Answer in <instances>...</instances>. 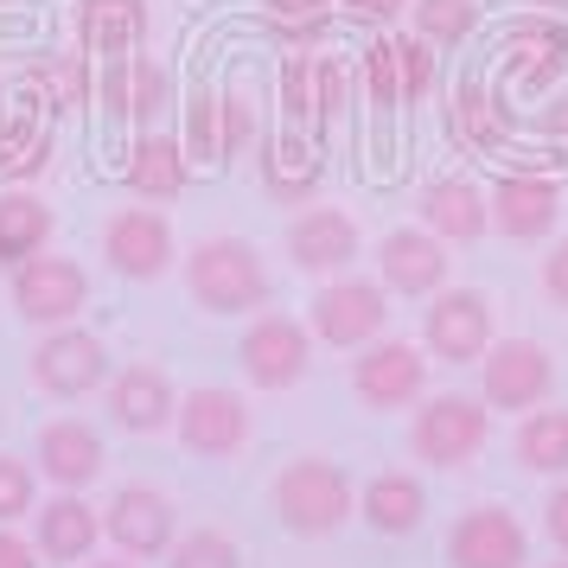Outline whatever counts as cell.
I'll return each mask as SVG.
<instances>
[{"mask_svg": "<svg viewBox=\"0 0 568 568\" xmlns=\"http://www.w3.org/2000/svg\"><path fill=\"white\" fill-rule=\"evenodd\" d=\"M39 473L52 479L58 491H83L97 473H103V435L78 422V415H58L39 428Z\"/></svg>", "mask_w": 568, "mask_h": 568, "instance_id": "22", "label": "cell"}, {"mask_svg": "<svg viewBox=\"0 0 568 568\" xmlns=\"http://www.w3.org/2000/svg\"><path fill=\"white\" fill-rule=\"evenodd\" d=\"M447 243H440L435 231H415V224H403V231H389L384 243H377V268H384V287L389 294H440L447 287Z\"/></svg>", "mask_w": 568, "mask_h": 568, "instance_id": "18", "label": "cell"}, {"mask_svg": "<svg viewBox=\"0 0 568 568\" xmlns=\"http://www.w3.org/2000/svg\"><path fill=\"white\" fill-rule=\"evenodd\" d=\"M358 511V491L345 479L338 460H320V454H301L275 473V517H282L294 537H333L345 517Z\"/></svg>", "mask_w": 568, "mask_h": 568, "instance_id": "1", "label": "cell"}, {"mask_svg": "<svg viewBox=\"0 0 568 568\" xmlns=\"http://www.w3.org/2000/svg\"><path fill=\"white\" fill-rule=\"evenodd\" d=\"M185 287L205 313H256L268 301V268H262L256 243L243 236H205L185 256Z\"/></svg>", "mask_w": 568, "mask_h": 568, "instance_id": "2", "label": "cell"}, {"mask_svg": "<svg viewBox=\"0 0 568 568\" xmlns=\"http://www.w3.org/2000/svg\"><path fill=\"white\" fill-rule=\"evenodd\" d=\"M556 568H568V562H556Z\"/></svg>", "mask_w": 568, "mask_h": 568, "instance_id": "49", "label": "cell"}, {"mask_svg": "<svg viewBox=\"0 0 568 568\" xmlns=\"http://www.w3.org/2000/svg\"><path fill=\"white\" fill-rule=\"evenodd\" d=\"M486 211H491V231L511 236V243H537V236L556 231V217H562V192L556 180H542V173H505V180L486 192Z\"/></svg>", "mask_w": 568, "mask_h": 568, "instance_id": "16", "label": "cell"}, {"mask_svg": "<svg viewBox=\"0 0 568 568\" xmlns=\"http://www.w3.org/2000/svg\"><path fill=\"white\" fill-rule=\"evenodd\" d=\"M236 358H243V377H250L256 389H294L301 377H307V364H313V338H307L301 320L262 313L256 326L243 333Z\"/></svg>", "mask_w": 568, "mask_h": 568, "instance_id": "9", "label": "cell"}, {"mask_svg": "<svg viewBox=\"0 0 568 568\" xmlns=\"http://www.w3.org/2000/svg\"><path fill=\"white\" fill-rule=\"evenodd\" d=\"M326 27H333V0H262V32L282 39L287 52L320 45Z\"/></svg>", "mask_w": 568, "mask_h": 568, "instance_id": "32", "label": "cell"}, {"mask_svg": "<svg viewBox=\"0 0 568 568\" xmlns=\"http://www.w3.org/2000/svg\"><path fill=\"white\" fill-rule=\"evenodd\" d=\"M479 27V0H415V39L428 45H466Z\"/></svg>", "mask_w": 568, "mask_h": 568, "instance_id": "35", "label": "cell"}, {"mask_svg": "<svg viewBox=\"0 0 568 568\" xmlns=\"http://www.w3.org/2000/svg\"><path fill=\"white\" fill-rule=\"evenodd\" d=\"M537 134L556 148V160L568 166V97H562V103H549V109L537 115Z\"/></svg>", "mask_w": 568, "mask_h": 568, "instance_id": "43", "label": "cell"}, {"mask_svg": "<svg viewBox=\"0 0 568 568\" xmlns=\"http://www.w3.org/2000/svg\"><path fill=\"white\" fill-rule=\"evenodd\" d=\"M166 568H243V549L224 530H192L166 549Z\"/></svg>", "mask_w": 568, "mask_h": 568, "instance_id": "38", "label": "cell"}, {"mask_svg": "<svg viewBox=\"0 0 568 568\" xmlns=\"http://www.w3.org/2000/svg\"><path fill=\"white\" fill-rule=\"evenodd\" d=\"M32 83L45 90L39 103H45V109H64V115H71V109H83V103H90V64H83V52H58V58H39V64H32Z\"/></svg>", "mask_w": 568, "mask_h": 568, "instance_id": "34", "label": "cell"}, {"mask_svg": "<svg viewBox=\"0 0 568 568\" xmlns=\"http://www.w3.org/2000/svg\"><path fill=\"white\" fill-rule=\"evenodd\" d=\"M185 180H192V154H185L173 134L160 129H141L129 148V192L134 199H148V205H166V199H180Z\"/></svg>", "mask_w": 568, "mask_h": 568, "instance_id": "26", "label": "cell"}, {"mask_svg": "<svg viewBox=\"0 0 568 568\" xmlns=\"http://www.w3.org/2000/svg\"><path fill=\"white\" fill-rule=\"evenodd\" d=\"M422 231H435L440 243H473V236L491 231V211H486V192L460 173L447 180H428L422 192Z\"/></svg>", "mask_w": 568, "mask_h": 568, "instance_id": "25", "label": "cell"}, {"mask_svg": "<svg viewBox=\"0 0 568 568\" xmlns=\"http://www.w3.org/2000/svg\"><path fill=\"white\" fill-rule=\"evenodd\" d=\"M447 129H454V141L473 148V154H498V148H511L517 122L505 115V103L491 97L486 83H460L454 103H447Z\"/></svg>", "mask_w": 568, "mask_h": 568, "instance_id": "28", "label": "cell"}, {"mask_svg": "<svg viewBox=\"0 0 568 568\" xmlns=\"http://www.w3.org/2000/svg\"><path fill=\"white\" fill-rule=\"evenodd\" d=\"M103 256L122 282H160L173 268V224L148 205L115 211L103 224Z\"/></svg>", "mask_w": 568, "mask_h": 568, "instance_id": "13", "label": "cell"}, {"mask_svg": "<svg viewBox=\"0 0 568 568\" xmlns=\"http://www.w3.org/2000/svg\"><path fill=\"white\" fill-rule=\"evenodd\" d=\"M530 7H568V0H530Z\"/></svg>", "mask_w": 568, "mask_h": 568, "instance_id": "47", "label": "cell"}, {"mask_svg": "<svg viewBox=\"0 0 568 568\" xmlns=\"http://www.w3.org/2000/svg\"><path fill=\"white\" fill-rule=\"evenodd\" d=\"M326 180V166H320V148L307 141V129H275L262 141V192L275 199V205H313V192Z\"/></svg>", "mask_w": 568, "mask_h": 568, "instance_id": "20", "label": "cell"}, {"mask_svg": "<svg viewBox=\"0 0 568 568\" xmlns=\"http://www.w3.org/2000/svg\"><path fill=\"white\" fill-rule=\"evenodd\" d=\"M287 256L301 275H345L358 262V224L338 205H307L287 224Z\"/></svg>", "mask_w": 568, "mask_h": 568, "instance_id": "17", "label": "cell"}, {"mask_svg": "<svg viewBox=\"0 0 568 568\" xmlns=\"http://www.w3.org/2000/svg\"><path fill=\"white\" fill-rule=\"evenodd\" d=\"M78 39L97 58H134L148 39V0H78Z\"/></svg>", "mask_w": 568, "mask_h": 568, "instance_id": "27", "label": "cell"}, {"mask_svg": "<svg viewBox=\"0 0 568 568\" xmlns=\"http://www.w3.org/2000/svg\"><path fill=\"white\" fill-rule=\"evenodd\" d=\"M542 294H549L556 307H568V236L542 256Z\"/></svg>", "mask_w": 568, "mask_h": 568, "instance_id": "42", "label": "cell"}, {"mask_svg": "<svg viewBox=\"0 0 568 568\" xmlns=\"http://www.w3.org/2000/svg\"><path fill=\"white\" fill-rule=\"evenodd\" d=\"M422 338L440 364H479L491 345V301L479 287H440Z\"/></svg>", "mask_w": 568, "mask_h": 568, "instance_id": "14", "label": "cell"}, {"mask_svg": "<svg viewBox=\"0 0 568 568\" xmlns=\"http://www.w3.org/2000/svg\"><path fill=\"white\" fill-rule=\"evenodd\" d=\"M562 71H568V27L562 20L537 13V20H517L505 32V78H517L524 90H549Z\"/></svg>", "mask_w": 568, "mask_h": 568, "instance_id": "23", "label": "cell"}, {"mask_svg": "<svg viewBox=\"0 0 568 568\" xmlns=\"http://www.w3.org/2000/svg\"><path fill=\"white\" fill-rule=\"evenodd\" d=\"M103 377H109V345L83 326H52L32 345V384L58 403H78L90 389H103Z\"/></svg>", "mask_w": 568, "mask_h": 568, "instance_id": "6", "label": "cell"}, {"mask_svg": "<svg viewBox=\"0 0 568 568\" xmlns=\"http://www.w3.org/2000/svg\"><path fill=\"white\" fill-rule=\"evenodd\" d=\"M428 517V491L415 486V473H377L364 486V524L384 537H409L415 524Z\"/></svg>", "mask_w": 568, "mask_h": 568, "instance_id": "29", "label": "cell"}, {"mask_svg": "<svg viewBox=\"0 0 568 568\" xmlns=\"http://www.w3.org/2000/svg\"><path fill=\"white\" fill-rule=\"evenodd\" d=\"M103 530L122 556H141L148 562V556H166L180 542V511H173V498L160 486H122L109 498Z\"/></svg>", "mask_w": 568, "mask_h": 568, "instance_id": "12", "label": "cell"}, {"mask_svg": "<svg viewBox=\"0 0 568 568\" xmlns=\"http://www.w3.org/2000/svg\"><path fill=\"white\" fill-rule=\"evenodd\" d=\"M282 115L287 129H307L320 115V58L313 52H287L282 64Z\"/></svg>", "mask_w": 568, "mask_h": 568, "instance_id": "36", "label": "cell"}, {"mask_svg": "<svg viewBox=\"0 0 568 568\" xmlns=\"http://www.w3.org/2000/svg\"><path fill=\"white\" fill-rule=\"evenodd\" d=\"M90 568H129V562H90Z\"/></svg>", "mask_w": 568, "mask_h": 568, "instance_id": "48", "label": "cell"}, {"mask_svg": "<svg viewBox=\"0 0 568 568\" xmlns=\"http://www.w3.org/2000/svg\"><path fill=\"white\" fill-rule=\"evenodd\" d=\"M338 115H345V71L333 58H320V115L313 122H338Z\"/></svg>", "mask_w": 568, "mask_h": 568, "instance_id": "41", "label": "cell"}, {"mask_svg": "<svg viewBox=\"0 0 568 568\" xmlns=\"http://www.w3.org/2000/svg\"><path fill=\"white\" fill-rule=\"evenodd\" d=\"M0 568H39V549L27 537H13V524H0Z\"/></svg>", "mask_w": 568, "mask_h": 568, "instance_id": "45", "label": "cell"}, {"mask_svg": "<svg viewBox=\"0 0 568 568\" xmlns=\"http://www.w3.org/2000/svg\"><path fill=\"white\" fill-rule=\"evenodd\" d=\"M530 537L505 505H473L447 530V568H524Z\"/></svg>", "mask_w": 568, "mask_h": 568, "instance_id": "11", "label": "cell"}, {"mask_svg": "<svg viewBox=\"0 0 568 568\" xmlns=\"http://www.w3.org/2000/svg\"><path fill=\"white\" fill-rule=\"evenodd\" d=\"M103 97H109L115 115H129V122H141V129H160V115H166V103H173V78H166L160 58H109Z\"/></svg>", "mask_w": 568, "mask_h": 568, "instance_id": "24", "label": "cell"}, {"mask_svg": "<svg viewBox=\"0 0 568 568\" xmlns=\"http://www.w3.org/2000/svg\"><path fill=\"white\" fill-rule=\"evenodd\" d=\"M517 460L530 473H568V409H530L517 422Z\"/></svg>", "mask_w": 568, "mask_h": 568, "instance_id": "33", "label": "cell"}, {"mask_svg": "<svg viewBox=\"0 0 568 568\" xmlns=\"http://www.w3.org/2000/svg\"><path fill=\"white\" fill-rule=\"evenodd\" d=\"M32 498H39V479H32V466L20 454H7L0 447V524H13V517L32 511Z\"/></svg>", "mask_w": 568, "mask_h": 568, "instance_id": "39", "label": "cell"}, {"mask_svg": "<svg viewBox=\"0 0 568 568\" xmlns=\"http://www.w3.org/2000/svg\"><path fill=\"white\" fill-rule=\"evenodd\" d=\"M556 389V358L542 352L537 338H491L479 358V403L486 409H542Z\"/></svg>", "mask_w": 568, "mask_h": 568, "instance_id": "3", "label": "cell"}, {"mask_svg": "<svg viewBox=\"0 0 568 568\" xmlns=\"http://www.w3.org/2000/svg\"><path fill=\"white\" fill-rule=\"evenodd\" d=\"M180 409V389L173 377L160 371V364H129V371H115V384H109V422L115 428H129V435H160L166 422Z\"/></svg>", "mask_w": 568, "mask_h": 568, "instance_id": "19", "label": "cell"}, {"mask_svg": "<svg viewBox=\"0 0 568 568\" xmlns=\"http://www.w3.org/2000/svg\"><path fill=\"white\" fill-rule=\"evenodd\" d=\"M52 243V205L32 192H0V268H20Z\"/></svg>", "mask_w": 568, "mask_h": 568, "instance_id": "30", "label": "cell"}, {"mask_svg": "<svg viewBox=\"0 0 568 568\" xmlns=\"http://www.w3.org/2000/svg\"><path fill=\"white\" fill-rule=\"evenodd\" d=\"M384 320H389V287L364 282V275H345V282H333L313 301V333L326 345H338V352H364L384 333Z\"/></svg>", "mask_w": 568, "mask_h": 568, "instance_id": "10", "label": "cell"}, {"mask_svg": "<svg viewBox=\"0 0 568 568\" xmlns=\"http://www.w3.org/2000/svg\"><path fill=\"white\" fill-rule=\"evenodd\" d=\"M352 389L371 409H409L428 389V358L415 345H403V338H371L364 358L352 364Z\"/></svg>", "mask_w": 568, "mask_h": 568, "instance_id": "15", "label": "cell"}, {"mask_svg": "<svg viewBox=\"0 0 568 568\" xmlns=\"http://www.w3.org/2000/svg\"><path fill=\"white\" fill-rule=\"evenodd\" d=\"M250 141H256V103H250L243 83H231V90L217 97V154L236 160Z\"/></svg>", "mask_w": 568, "mask_h": 568, "instance_id": "37", "label": "cell"}, {"mask_svg": "<svg viewBox=\"0 0 568 568\" xmlns=\"http://www.w3.org/2000/svg\"><path fill=\"white\" fill-rule=\"evenodd\" d=\"M90 307V275H83L71 256H27L13 268V313L32 320V326H71L78 313Z\"/></svg>", "mask_w": 568, "mask_h": 568, "instance_id": "5", "label": "cell"}, {"mask_svg": "<svg viewBox=\"0 0 568 568\" xmlns=\"http://www.w3.org/2000/svg\"><path fill=\"white\" fill-rule=\"evenodd\" d=\"M333 7H345V13H358V20H377V27H389L409 0H333Z\"/></svg>", "mask_w": 568, "mask_h": 568, "instance_id": "46", "label": "cell"}, {"mask_svg": "<svg viewBox=\"0 0 568 568\" xmlns=\"http://www.w3.org/2000/svg\"><path fill=\"white\" fill-rule=\"evenodd\" d=\"M542 530H549V542L568 556V486L549 491V505H542Z\"/></svg>", "mask_w": 568, "mask_h": 568, "instance_id": "44", "label": "cell"}, {"mask_svg": "<svg viewBox=\"0 0 568 568\" xmlns=\"http://www.w3.org/2000/svg\"><path fill=\"white\" fill-rule=\"evenodd\" d=\"M52 154V129H45V103L32 97V109H7V122H0V173L7 180H27L39 173Z\"/></svg>", "mask_w": 568, "mask_h": 568, "instance_id": "31", "label": "cell"}, {"mask_svg": "<svg viewBox=\"0 0 568 568\" xmlns=\"http://www.w3.org/2000/svg\"><path fill=\"white\" fill-rule=\"evenodd\" d=\"M173 428H180L185 454H199V460H231V454H243V440H250V409H243L236 389L199 384V389L180 396Z\"/></svg>", "mask_w": 568, "mask_h": 568, "instance_id": "8", "label": "cell"}, {"mask_svg": "<svg viewBox=\"0 0 568 568\" xmlns=\"http://www.w3.org/2000/svg\"><path fill=\"white\" fill-rule=\"evenodd\" d=\"M486 440H491V409L473 403V396H428L422 415H415V428H409L415 460L447 466V473L454 466H473L486 454Z\"/></svg>", "mask_w": 568, "mask_h": 568, "instance_id": "4", "label": "cell"}, {"mask_svg": "<svg viewBox=\"0 0 568 568\" xmlns=\"http://www.w3.org/2000/svg\"><path fill=\"white\" fill-rule=\"evenodd\" d=\"M192 154L224 160L217 154V97H199V103H192Z\"/></svg>", "mask_w": 568, "mask_h": 568, "instance_id": "40", "label": "cell"}, {"mask_svg": "<svg viewBox=\"0 0 568 568\" xmlns=\"http://www.w3.org/2000/svg\"><path fill=\"white\" fill-rule=\"evenodd\" d=\"M32 517H39L32 549H39V562H58V568L83 562L97 549V537H103V511L90 498H78V491H58L52 505H32Z\"/></svg>", "mask_w": 568, "mask_h": 568, "instance_id": "21", "label": "cell"}, {"mask_svg": "<svg viewBox=\"0 0 568 568\" xmlns=\"http://www.w3.org/2000/svg\"><path fill=\"white\" fill-rule=\"evenodd\" d=\"M364 97L371 109H403V103H422L435 90V52L428 39L415 32H384L377 45H364Z\"/></svg>", "mask_w": 568, "mask_h": 568, "instance_id": "7", "label": "cell"}]
</instances>
